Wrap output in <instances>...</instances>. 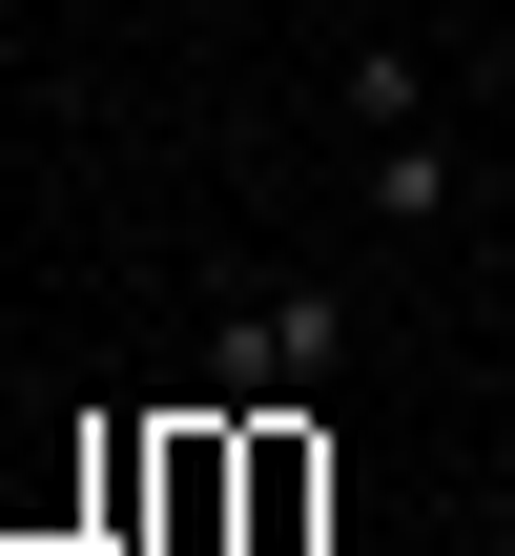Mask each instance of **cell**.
Returning <instances> with one entry per match:
<instances>
[{
    "instance_id": "2",
    "label": "cell",
    "mask_w": 515,
    "mask_h": 556,
    "mask_svg": "<svg viewBox=\"0 0 515 556\" xmlns=\"http://www.w3.org/2000/svg\"><path fill=\"white\" fill-rule=\"evenodd\" d=\"M454 186H475L454 124H392V144H372V227H454Z\"/></svg>"
},
{
    "instance_id": "4",
    "label": "cell",
    "mask_w": 515,
    "mask_h": 556,
    "mask_svg": "<svg viewBox=\"0 0 515 556\" xmlns=\"http://www.w3.org/2000/svg\"><path fill=\"white\" fill-rule=\"evenodd\" d=\"M330 103L392 144V124H434V62H413V41H351V62H330Z\"/></svg>"
},
{
    "instance_id": "5",
    "label": "cell",
    "mask_w": 515,
    "mask_h": 556,
    "mask_svg": "<svg viewBox=\"0 0 515 556\" xmlns=\"http://www.w3.org/2000/svg\"><path fill=\"white\" fill-rule=\"evenodd\" d=\"M495 330H515V248H495Z\"/></svg>"
},
{
    "instance_id": "3",
    "label": "cell",
    "mask_w": 515,
    "mask_h": 556,
    "mask_svg": "<svg viewBox=\"0 0 515 556\" xmlns=\"http://www.w3.org/2000/svg\"><path fill=\"white\" fill-rule=\"evenodd\" d=\"M310 516H330V454H310V433L268 413V433H248V536L289 556V536H310Z\"/></svg>"
},
{
    "instance_id": "1",
    "label": "cell",
    "mask_w": 515,
    "mask_h": 556,
    "mask_svg": "<svg viewBox=\"0 0 515 556\" xmlns=\"http://www.w3.org/2000/svg\"><path fill=\"white\" fill-rule=\"evenodd\" d=\"M330 351H351V309H330V289H248V309H227V392H248V413H289Z\"/></svg>"
}]
</instances>
